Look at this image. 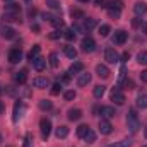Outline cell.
<instances>
[{"instance_id": "obj_14", "label": "cell", "mask_w": 147, "mask_h": 147, "mask_svg": "<svg viewBox=\"0 0 147 147\" xmlns=\"http://www.w3.org/2000/svg\"><path fill=\"white\" fill-rule=\"evenodd\" d=\"M33 67H34V70H36V72L45 70V67H46V60H45V58H41V57H36V58L33 60Z\"/></svg>"}, {"instance_id": "obj_25", "label": "cell", "mask_w": 147, "mask_h": 147, "mask_svg": "<svg viewBox=\"0 0 147 147\" xmlns=\"http://www.w3.org/2000/svg\"><path fill=\"white\" fill-rule=\"evenodd\" d=\"M55 134H57V137H58V139H65V137L69 135V127L62 125V127H58V128H57V132H55Z\"/></svg>"}, {"instance_id": "obj_53", "label": "cell", "mask_w": 147, "mask_h": 147, "mask_svg": "<svg viewBox=\"0 0 147 147\" xmlns=\"http://www.w3.org/2000/svg\"><path fill=\"white\" fill-rule=\"evenodd\" d=\"M132 26H134V28H139V26H140V21H139V19H135V21L132 22Z\"/></svg>"}, {"instance_id": "obj_16", "label": "cell", "mask_w": 147, "mask_h": 147, "mask_svg": "<svg viewBox=\"0 0 147 147\" xmlns=\"http://www.w3.org/2000/svg\"><path fill=\"white\" fill-rule=\"evenodd\" d=\"M96 74L99 75V77H103V79H108L110 77V69L106 67V65H96Z\"/></svg>"}, {"instance_id": "obj_21", "label": "cell", "mask_w": 147, "mask_h": 147, "mask_svg": "<svg viewBox=\"0 0 147 147\" xmlns=\"http://www.w3.org/2000/svg\"><path fill=\"white\" fill-rule=\"evenodd\" d=\"M106 9H118V10H121L123 9V2L121 0H108L106 2Z\"/></svg>"}, {"instance_id": "obj_48", "label": "cell", "mask_w": 147, "mask_h": 147, "mask_svg": "<svg viewBox=\"0 0 147 147\" xmlns=\"http://www.w3.org/2000/svg\"><path fill=\"white\" fill-rule=\"evenodd\" d=\"M69 80H70V74H69V72L63 74V75H62V82H63V84H67Z\"/></svg>"}, {"instance_id": "obj_24", "label": "cell", "mask_w": 147, "mask_h": 147, "mask_svg": "<svg viewBox=\"0 0 147 147\" xmlns=\"http://www.w3.org/2000/svg\"><path fill=\"white\" fill-rule=\"evenodd\" d=\"M105 91H106V87H105V86H96V87H94V91H92V94H94V98H96V99H101V98L105 96Z\"/></svg>"}, {"instance_id": "obj_34", "label": "cell", "mask_w": 147, "mask_h": 147, "mask_svg": "<svg viewBox=\"0 0 147 147\" xmlns=\"http://www.w3.org/2000/svg\"><path fill=\"white\" fill-rule=\"evenodd\" d=\"M46 5L53 10H58L60 9V0H46Z\"/></svg>"}, {"instance_id": "obj_42", "label": "cell", "mask_w": 147, "mask_h": 147, "mask_svg": "<svg viewBox=\"0 0 147 147\" xmlns=\"http://www.w3.org/2000/svg\"><path fill=\"white\" fill-rule=\"evenodd\" d=\"M125 74H127L125 67H121V69H120V75H118V82H120V84H121V82L125 80Z\"/></svg>"}, {"instance_id": "obj_9", "label": "cell", "mask_w": 147, "mask_h": 147, "mask_svg": "<svg viewBox=\"0 0 147 147\" xmlns=\"http://www.w3.org/2000/svg\"><path fill=\"white\" fill-rule=\"evenodd\" d=\"M127 38H128V34H127L123 29H118V31L115 33V36H113V43H115V45H123V43L127 41Z\"/></svg>"}, {"instance_id": "obj_6", "label": "cell", "mask_w": 147, "mask_h": 147, "mask_svg": "<svg viewBox=\"0 0 147 147\" xmlns=\"http://www.w3.org/2000/svg\"><path fill=\"white\" fill-rule=\"evenodd\" d=\"M24 111H26V106H24L22 103H16V105H14V116H12V120H14V121H19V120L22 118Z\"/></svg>"}, {"instance_id": "obj_18", "label": "cell", "mask_w": 147, "mask_h": 147, "mask_svg": "<svg viewBox=\"0 0 147 147\" xmlns=\"http://www.w3.org/2000/svg\"><path fill=\"white\" fill-rule=\"evenodd\" d=\"M82 70H84V63H82V62H75V63H72V65H70L69 74H70V75H74V74H80Z\"/></svg>"}, {"instance_id": "obj_10", "label": "cell", "mask_w": 147, "mask_h": 147, "mask_svg": "<svg viewBox=\"0 0 147 147\" xmlns=\"http://www.w3.org/2000/svg\"><path fill=\"white\" fill-rule=\"evenodd\" d=\"M99 132L103 135H110L111 132H113V125H111L108 120H101L99 121Z\"/></svg>"}, {"instance_id": "obj_39", "label": "cell", "mask_w": 147, "mask_h": 147, "mask_svg": "<svg viewBox=\"0 0 147 147\" xmlns=\"http://www.w3.org/2000/svg\"><path fill=\"white\" fill-rule=\"evenodd\" d=\"M75 96H77V94H75V91H67V92L63 94V98H65L67 101H72V99H75Z\"/></svg>"}, {"instance_id": "obj_41", "label": "cell", "mask_w": 147, "mask_h": 147, "mask_svg": "<svg viewBox=\"0 0 147 147\" xmlns=\"http://www.w3.org/2000/svg\"><path fill=\"white\" fill-rule=\"evenodd\" d=\"M24 147H33V137H31V134H28V135H26V140H24Z\"/></svg>"}, {"instance_id": "obj_47", "label": "cell", "mask_w": 147, "mask_h": 147, "mask_svg": "<svg viewBox=\"0 0 147 147\" xmlns=\"http://www.w3.org/2000/svg\"><path fill=\"white\" fill-rule=\"evenodd\" d=\"M106 2H108V0H94V3H96L98 7H106Z\"/></svg>"}, {"instance_id": "obj_56", "label": "cell", "mask_w": 147, "mask_h": 147, "mask_svg": "<svg viewBox=\"0 0 147 147\" xmlns=\"http://www.w3.org/2000/svg\"><path fill=\"white\" fill-rule=\"evenodd\" d=\"M142 33H146V34H147V22L142 24Z\"/></svg>"}, {"instance_id": "obj_50", "label": "cell", "mask_w": 147, "mask_h": 147, "mask_svg": "<svg viewBox=\"0 0 147 147\" xmlns=\"http://www.w3.org/2000/svg\"><path fill=\"white\" fill-rule=\"evenodd\" d=\"M128 58H130V53H128V51H125V53L121 55V60H123V62H127Z\"/></svg>"}, {"instance_id": "obj_22", "label": "cell", "mask_w": 147, "mask_h": 147, "mask_svg": "<svg viewBox=\"0 0 147 147\" xmlns=\"http://www.w3.org/2000/svg\"><path fill=\"white\" fill-rule=\"evenodd\" d=\"M96 26H98V21H96V19H92V17H87V19H84V28H86L87 31L94 29Z\"/></svg>"}, {"instance_id": "obj_27", "label": "cell", "mask_w": 147, "mask_h": 147, "mask_svg": "<svg viewBox=\"0 0 147 147\" xmlns=\"http://www.w3.org/2000/svg\"><path fill=\"white\" fill-rule=\"evenodd\" d=\"M84 140H86L87 144H92V142L96 140V134H94V130H91V128H89V130H87V134L84 135Z\"/></svg>"}, {"instance_id": "obj_45", "label": "cell", "mask_w": 147, "mask_h": 147, "mask_svg": "<svg viewBox=\"0 0 147 147\" xmlns=\"http://www.w3.org/2000/svg\"><path fill=\"white\" fill-rule=\"evenodd\" d=\"M41 17H43L45 21H50V22H51L55 16H53V14H50V12H45V14H41Z\"/></svg>"}, {"instance_id": "obj_8", "label": "cell", "mask_w": 147, "mask_h": 147, "mask_svg": "<svg viewBox=\"0 0 147 147\" xmlns=\"http://www.w3.org/2000/svg\"><path fill=\"white\" fill-rule=\"evenodd\" d=\"M21 58H22V51L19 48H14V50L9 51V62L10 63H19Z\"/></svg>"}, {"instance_id": "obj_12", "label": "cell", "mask_w": 147, "mask_h": 147, "mask_svg": "<svg viewBox=\"0 0 147 147\" xmlns=\"http://www.w3.org/2000/svg\"><path fill=\"white\" fill-rule=\"evenodd\" d=\"M89 82H91V74L89 72H80L79 74V77H77V86L84 87V86H87Z\"/></svg>"}, {"instance_id": "obj_31", "label": "cell", "mask_w": 147, "mask_h": 147, "mask_svg": "<svg viewBox=\"0 0 147 147\" xmlns=\"http://www.w3.org/2000/svg\"><path fill=\"white\" fill-rule=\"evenodd\" d=\"M108 16H110L111 19H120L121 10H118V9H108Z\"/></svg>"}, {"instance_id": "obj_3", "label": "cell", "mask_w": 147, "mask_h": 147, "mask_svg": "<svg viewBox=\"0 0 147 147\" xmlns=\"http://www.w3.org/2000/svg\"><path fill=\"white\" fill-rule=\"evenodd\" d=\"M39 128H41V135H43V139H48V135H50V132H51V121L46 120V118H41V121H39Z\"/></svg>"}, {"instance_id": "obj_7", "label": "cell", "mask_w": 147, "mask_h": 147, "mask_svg": "<svg viewBox=\"0 0 147 147\" xmlns=\"http://www.w3.org/2000/svg\"><path fill=\"white\" fill-rule=\"evenodd\" d=\"M105 60H106L108 63H116V62L120 60V55H118L113 48H108V50L105 51Z\"/></svg>"}, {"instance_id": "obj_55", "label": "cell", "mask_w": 147, "mask_h": 147, "mask_svg": "<svg viewBox=\"0 0 147 147\" xmlns=\"http://www.w3.org/2000/svg\"><path fill=\"white\" fill-rule=\"evenodd\" d=\"M34 14H36V9H29V16L34 17Z\"/></svg>"}, {"instance_id": "obj_17", "label": "cell", "mask_w": 147, "mask_h": 147, "mask_svg": "<svg viewBox=\"0 0 147 147\" xmlns=\"http://www.w3.org/2000/svg\"><path fill=\"white\" fill-rule=\"evenodd\" d=\"M14 79H16L17 84H24V82L28 80V70H19V72H16Z\"/></svg>"}, {"instance_id": "obj_38", "label": "cell", "mask_w": 147, "mask_h": 147, "mask_svg": "<svg viewBox=\"0 0 147 147\" xmlns=\"http://www.w3.org/2000/svg\"><path fill=\"white\" fill-rule=\"evenodd\" d=\"M72 29H74V33H87V29L84 26H80V24H74Z\"/></svg>"}, {"instance_id": "obj_49", "label": "cell", "mask_w": 147, "mask_h": 147, "mask_svg": "<svg viewBox=\"0 0 147 147\" xmlns=\"http://www.w3.org/2000/svg\"><path fill=\"white\" fill-rule=\"evenodd\" d=\"M140 80H142V82H147V70H142V74H140Z\"/></svg>"}, {"instance_id": "obj_5", "label": "cell", "mask_w": 147, "mask_h": 147, "mask_svg": "<svg viewBox=\"0 0 147 147\" xmlns=\"http://www.w3.org/2000/svg\"><path fill=\"white\" fill-rule=\"evenodd\" d=\"M3 21H5V22H19V21H21V10L3 12Z\"/></svg>"}, {"instance_id": "obj_32", "label": "cell", "mask_w": 147, "mask_h": 147, "mask_svg": "<svg viewBox=\"0 0 147 147\" xmlns=\"http://www.w3.org/2000/svg\"><path fill=\"white\" fill-rule=\"evenodd\" d=\"M50 65H51L53 69L58 67V55H57V53H50Z\"/></svg>"}, {"instance_id": "obj_11", "label": "cell", "mask_w": 147, "mask_h": 147, "mask_svg": "<svg viewBox=\"0 0 147 147\" xmlns=\"http://www.w3.org/2000/svg\"><path fill=\"white\" fill-rule=\"evenodd\" d=\"M99 115H101L105 120H110V118H113L116 113H115V108H111V106H101V108H99Z\"/></svg>"}, {"instance_id": "obj_1", "label": "cell", "mask_w": 147, "mask_h": 147, "mask_svg": "<svg viewBox=\"0 0 147 147\" xmlns=\"http://www.w3.org/2000/svg\"><path fill=\"white\" fill-rule=\"evenodd\" d=\"M127 127H128V130H130V132H134V134L140 128L139 116H137V113H135L134 110L128 111V115H127Z\"/></svg>"}, {"instance_id": "obj_59", "label": "cell", "mask_w": 147, "mask_h": 147, "mask_svg": "<svg viewBox=\"0 0 147 147\" xmlns=\"http://www.w3.org/2000/svg\"><path fill=\"white\" fill-rule=\"evenodd\" d=\"M144 134H146V139H147V128H146V132H144Z\"/></svg>"}, {"instance_id": "obj_60", "label": "cell", "mask_w": 147, "mask_h": 147, "mask_svg": "<svg viewBox=\"0 0 147 147\" xmlns=\"http://www.w3.org/2000/svg\"><path fill=\"white\" fill-rule=\"evenodd\" d=\"M80 2H89V0H80Z\"/></svg>"}, {"instance_id": "obj_4", "label": "cell", "mask_w": 147, "mask_h": 147, "mask_svg": "<svg viewBox=\"0 0 147 147\" xmlns=\"http://www.w3.org/2000/svg\"><path fill=\"white\" fill-rule=\"evenodd\" d=\"M82 50H84L86 53H92V51L96 50V41L91 36L84 38V39H82Z\"/></svg>"}, {"instance_id": "obj_23", "label": "cell", "mask_w": 147, "mask_h": 147, "mask_svg": "<svg viewBox=\"0 0 147 147\" xmlns=\"http://www.w3.org/2000/svg\"><path fill=\"white\" fill-rule=\"evenodd\" d=\"M82 118V111L80 110H69V120L70 121H77Z\"/></svg>"}, {"instance_id": "obj_37", "label": "cell", "mask_w": 147, "mask_h": 147, "mask_svg": "<svg viewBox=\"0 0 147 147\" xmlns=\"http://www.w3.org/2000/svg\"><path fill=\"white\" fill-rule=\"evenodd\" d=\"M12 10H21V7H19L17 3H12V2H10V3L5 5V12H12Z\"/></svg>"}, {"instance_id": "obj_62", "label": "cell", "mask_w": 147, "mask_h": 147, "mask_svg": "<svg viewBox=\"0 0 147 147\" xmlns=\"http://www.w3.org/2000/svg\"><path fill=\"white\" fill-rule=\"evenodd\" d=\"M0 142H2V135H0Z\"/></svg>"}, {"instance_id": "obj_26", "label": "cell", "mask_w": 147, "mask_h": 147, "mask_svg": "<svg viewBox=\"0 0 147 147\" xmlns=\"http://www.w3.org/2000/svg\"><path fill=\"white\" fill-rule=\"evenodd\" d=\"M137 106L142 108V110H146L147 108V94H139L137 96Z\"/></svg>"}, {"instance_id": "obj_19", "label": "cell", "mask_w": 147, "mask_h": 147, "mask_svg": "<svg viewBox=\"0 0 147 147\" xmlns=\"http://www.w3.org/2000/svg\"><path fill=\"white\" fill-rule=\"evenodd\" d=\"M2 36L5 39H12V38H16V31L12 28H9V26H3L2 28Z\"/></svg>"}, {"instance_id": "obj_46", "label": "cell", "mask_w": 147, "mask_h": 147, "mask_svg": "<svg viewBox=\"0 0 147 147\" xmlns=\"http://www.w3.org/2000/svg\"><path fill=\"white\" fill-rule=\"evenodd\" d=\"M51 24L58 28V26H63V21H62L60 17H53V21H51Z\"/></svg>"}, {"instance_id": "obj_13", "label": "cell", "mask_w": 147, "mask_h": 147, "mask_svg": "<svg viewBox=\"0 0 147 147\" xmlns=\"http://www.w3.org/2000/svg\"><path fill=\"white\" fill-rule=\"evenodd\" d=\"M33 86L38 87V89H46V87L50 86V80H48L46 77H36V79L33 80Z\"/></svg>"}, {"instance_id": "obj_29", "label": "cell", "mask_w": 147, "mask_h": 147, "mask_svg": "<svg viewBox=\"0 0 147 147\" xmlns=\"http://www.w3.org/2000/svg\"><path fill=\"white\" fill-rule=\"evenodd\" d=\"M51 106H53V105H51V101H50V99H41V101H39V108H41L43 111L51 110Z\"/></svg>"}, {"instance_id": "obj_63", "label": "cell", "mask_w": 147, "mask_h": 147, "mask_svg": "<svg viewBox=\"0 0 147 147\" xmlns=\"http://www.w3.org/2000/svg\"><path fill=\"white\" fill-rule=\"evenodd\" d=\"M142 147H147V146H142Z\"/></svg>"}, {"instance_id": "obj_43", "label": "cell", "mask_w": 147, "mask_h": 147, "mask_svg": "<svg viewBox=\"0 0 147 147\" xmlns=\"http://www.w3.org/2000/svg\"><path fill=\"white\" fill-rule=\"evenodd\" d=\"M60 36H62V33H60V31H57V29L50 33V39H60Z\"/></svg>"}, {"instance_id": "obj_28", "label": "cell", "mask_w": 147, "mask_h": 147, "mask_svg": "<svg viewBox=\"0 0 147 147\" xmlns=\"http://www.w3.org/2000/svg\"><path fill=\"white\" fill-rule=\"evenodd\" d=\"M39 50H41V46H39V45H34V46H33V50H31V51L28 53V58H29L31 62H33V60H34V58L38 57V53H39Z\"/></svg>"}, {"instance_id": "obj_20", "label": "cell", "mask_w": 147, "mask_h": 147, "mask_svg": "<svg viewBox=\"0 0 147 147\" xmlns=\"http://www.w3.org/2000/svg\"><path fill=\"white\" fill-rule=\"evenodd\" d=\"M63 53H65V57H67V58H72V60L77 57V50H75L74 46H70V45L63 46Z\"/></svg>"}, {"instance_id": "obj_33", "label": "cell", "mask_w": 147, "mask_h": 147, "mask_svg": "<svg viewBox=\"0 0 147 147\" xmlns=\"http://www.w3.org/2000/svg\"><path fill=\"white\" fill-rule=\"evenodd\" d=\"M87 130H89V127H87V125H79V127H77V135L84 139V135L87 134Z\"/></svg>"}, {"instance_id": "obj_2", "label": "cell", "mask_w": 147, "mask_h": 147, "mask_svg": "<svg viewBox=\"0 0 147 147\" xmlns=\"http://www.w3.org/2000/svg\"><path fill=\"white\" fill-rule=\"evenodd\" d=\"M111 101L115 103V105H125V94L120 91V87H113V91H111Z\"/></svg>"}, {"instance_id": "obj_44", "label": "cell", "mask_w": 147, "mask_h": 147, "mask_svg": "<svg viewBox=\"0 0 147 147\" xmlns=\"http://www.w3.org/2000/svg\"><path fill=\"white\" fill-rule=\"evenodd\" d=\"M70 14H72V17H74V19H79V17H84V12H82V10H72Z\"/></svg>"}, {"instance_id": "obj_36", "label": "cell", "mask_w": 147, "mask_h": 147, "mask_svg": "<svg viewBox=\"0 0 147 147\" xmlns=\"http://www.w3.org/2000/svg\"><path fill=\"white\" fill-rule=\"evenodd\" d=\"M63 36H65L67 41H74V39H75V33H74V29L70 28V29H67V31L63 33Z\"/></svg>"}, {"instance_id": "obj_35", "label": "cell", "mask_w": 147, "mask_h": 147, "mask_svg": "<svg viewBox=\"0 0 147 147\" xmlns=\"http://www.w3.org/2000/svg\"><path fill=\"white\" fill-rule=\"evenodd\" d=\"M110 31H111V28L108 26V24H103V26L99 28V34H101L103 38H106V36H108V34H110Z\"/></svg>"}, {"instance_id": "obj_30", "label": "cell", "mask_w": 147, "mask_h": 147, "mask_svg": "<svg viewBox=\"0 0 147 147\" xmlns=\"http://www.w3.org/2000/svg\"><path fill=\"white\" fill-rule=\"evenodd\" d=\"M137 62H139L140 65H147V51H140V53L137 55Z\"/></svg>"}, {"instance_id": "obj_52", "label": "cell", "mask_w": 147, "mask_h": 147, "mask_svg": "<svg viewBox=\"0 0 147 147\" xmlns=\"http://www.w3.org/2000/svg\"><path fill=\"white\" fill-rule=\"evenodd\" d=\"M125 86H127L128 89H134V82H132V80H127V82H125Z\"/></svg>"}, {"instance_id": "obj_61", "label": "cell", "mask_w": 147, "mask_h": 147, "mask_svg": "<svg viewBox=\"0 0 147 147\" xmlns=\"http://www.w3.org/2000/svg\"><path fill=\"white\" fill-rule=\"evenodd\" d=\"M3 2H10V0H3Z\"/></svg>"}, {"instance_id": "obj_51", "label": "cell", "mask_w": 147, "mask_h": 147, "mask_svg": "<svg viewBox=\"0 0 147 147\" xmlns=\"http://www.w3.org/2000/svg\"><path fill=\"white\" fill-rule=\"evenodd\" d=\"M31 29H33L34 33H39V26H38V24H31Z\"/></svg>"}, {"instance_id": "obj_15", "label": "cell", "mask_w": 147, "mask_h": 147, "mask_svg": "<svg viewBox=\"0 0 147 147\" xmlns=\"http://www.w3.org/2000/svg\"><path fill=\"white\" fill-rule=\"evenodd\" d=\"M134 10L137 16H144V14H147V3L146 2H137L134 5Z\"/></svg>"}, {"instance_id": "obj_54", "label": "cell", "mask_w": 147, "mask_h": 147, "mask_svg": "<svg viewBox=\"0 0 147 147\" xmlns=\"http://www.w3.org/2000/svg\"><path fill=\"white\" fill-rule=\"evenodd\" d=\"M3 111H5V105H3V103H2V101H0V115H2V113H3Z\"/></svg>"}, {"instance_id": "obj_57", "label": "cell", "mask_w": 147, "mask_h": 147, "mask_svg": "<svg viewBox=\"0 0 147 147\" xmlns=\"http://www.w3.org/2000/svg\"><path fill=\"white\" fill-rule=\"evenodd\" d=\"M24 2H26V3H31V2H33V0H24Z\"/></svg>"}, {"instance_id": "obj_40", "label": "cell", "mask_w": 147, "mask_h": 147, "mask_svg": "<svg viewBox=\"0 0 147 147\" xmlns=\"http://www.w3.org/2000/svg\"><path fill=\"white\" fill-rule=\"evenodd\" d=\"M60 91H62V84H53L51 86V94H60Z\"/></svg>"}, {"instance_id": "obj_58", "label": "cell", "mask_w": 147, "mask_h": 147, "mask_svg": "<svg viewBox=\"0 0 147 147\" xmlns=\"http://www.w3.org/2000/svg\"><path fill=\"white\" fill-rule=\"evenodd\" d=\"M2 92H3V89H2V86H0V94H2Z\"/></svg>"}]
</instances>
